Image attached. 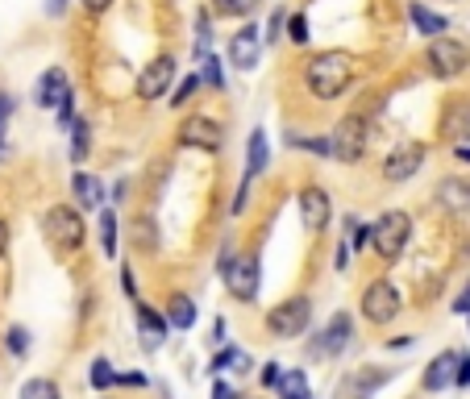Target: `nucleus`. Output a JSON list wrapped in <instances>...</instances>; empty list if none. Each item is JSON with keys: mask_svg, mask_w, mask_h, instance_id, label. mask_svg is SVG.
<instances>
[{"mask_svg": "<svg viewBox=\"0 0 470 399\" xmlns=\"http://www.w3.org/2000/svg\"><path fill=\"white\" fill-rule=\"evenodd\" d=\"M46 12L50 17H63V12H67V0H46Z\"/></svg>", "mask_w": 470, "mask_h": 399, "instance_id": "obj_48", "label": "nucleus"}, {"mask_svg": "<svg viewBox=\"0 0 470 399\" xmlns=\"http://www.w3.org/2000/svg\"><path fill=\"white\" fill-rule=\"evenodd\" d=\"M346 229H354V250H366V245H374V225H358V220H346Z\"/></svg>", "mask_w": 470, "mask_h": 399, "instance_id": "obj_37", "label": "nucleus"}, {"mask_svg": "<svg viewBox=\"0 0 470 399\" xmlns=\"http://www.w3.org/2000/svg\"><path fill=\"white\" fill-rule=\"evenodd\" d=\"M221 278L238 303H254L258 300V254H225L221 258Z\"/></svg>", "mask_w": 470, "mask_h": 399, "instance_id": "obj_5", "label": "nucleus"}, {"mask_svg": "<svg viewBox=\"0 0 470 399\" xmlns=\"http://www.w3.org/2000/svg\"><path fill=\"white\" fill-rule=\"evenodd\" d=\"M71 195L80 208H100L105 204V183L100 175H88V170H75L71 175Z\"/></svg>", "mask_w": 470, "mask_h": 399, "instance_id": "obj_19", "label": "nucleus"}, {"mask_svg": "<svg viewBox=\"0 0 470 399\" xmlns=\"http://www.w3.org/2000/svg\"><path fill=\"white\" fill-rule=\"evenodd\" d=\"M21 399H59V387L50 378H29L21 387Z\"/></svg>", "mask_w": 470, "mask_h": 399, "instance_id": "obj_31", "label": "nucleus"}, {"mask_svg": "<svg viewBox=\"0 0 470 399\" xmlns=\"http://www.w3.org/2000/svg\"><path fill=\"white\" fill-rule=\"evenodd\" d=\"M192 54H196V62L213 54V29H208V12H200V17H196V46H192Z\"/></svg>", "mask_w": 470, "mask_h": 399, "instance_id": "obj_29", "label": "nucleus"}, {"mask_svg": "<svg viewBox=\"0 0 470 399\" xmlns=\"http://www.w3.org/2000/svg\"><path fill=\"white\" fill-rule=\"evenodd\" d=\"M408 345H412V337H391L387 341V350H408Z\"/></svg>", "mask_w": 470, "mask_h": 399, "instance_id": "obj_50", "label": "nucleus"}, {"mask_svg": "<svg viewBox=\"0 0 470 399\" xmlns=\"http://www.w3.org/2000/svg\"><path fill=\"white\" fill-rule=\"evenodd\" d=\"M366 142H371V125L362 121L358 112L341 117V121L333 125V133H329V150H333L338 162H358V158L366 154Z\"/></svg>", "mask_w": 470, "mask_h": 399, "instance_id": "obj_6", "label": "nucleus"}, {"mask_svg": "<svg viewBox=\"0 0 470 399\" xmlns=\"http://www.w3.org/2000/svg\"><path fill=\"white\" fill-rule=\"evenodd\" d=\"M13 117V96L9 92H0V133H4V121Z\"/></svg>", "mask_w": 470, "mask_h": 399, "instance_id": "obj_42", "label": "nucleus"}, {"mask_svg": "<svg viewBox=\"0 0 470 399\" xmlns=\"http://www.w3.org/2000/svg\"><path fill=\"white\" fill-rule=\"evenodd\" d=\"M171 84H175V59H171V54H163V59H150L142 67V75H138L133 92H138V100H158V96H167Z\"/></svg>", "mask_w": 470, "mask_h": 399, "instance_id": "obj_11", "label": "nucleus"}, {"mask_svg": "<svg viewBox=\"0 0 470 399\" xmlns=\"http://www.w3.org/2000/svg\"><path fill=\"white\" fill-rule=\"evenodd\" d=\"M100 250L105 254H117V212L113 208H100Z\"/></svg>", "mask_w": 470, "mask_h": 399, "instance_id": "obj_26", "label": "nucleus"}, {"mask_svg": "<svg viewBox=\"0 0 470 399\" xmlns=\"http://www.w3.org/2000/svg\"><path fill=\"white\" fill-rule=\"evenodd\" d=\"M458 358H462V353H454V350L437 353L433 362H429V370H424V387H429V391L454 387V378H458Z\"/></svg>", "mask_w": 470, "mask_h": 399, "instance_id": "obj_15", "label": "nucleus"}, {"mask_svg": "<svg viewBox=\"0 0 470 399\" xmlns=\"http://www.w3.org/2000/svg\"><path fill=\"white\" fill-rule=\"evenodd\" d=\"M0 158H4V137H0Z\"/></svg>", "mask_w": 470, "mask_h": 399, "instance_id": "obj_52", "label": "nucleus"}, {"mask_svg": "<svg viewBox=\"0 0 470 399\" xmlns=\"http://www.w3.org/2000/svg\"><path fill=\"white\" fill-rule=\"evenodd\" d=\"M88 378H92V387L97 391H109V387H117V370H113V362L109 358H97V362H92V370H88Z\"/></svg>", "mask_w": 470, "mask_h": 399, "instance_id": "obj_27", "label": "nucleus"}, {"mask_svg": "<svg viewBox=\"0 0 470 399\" xmlns=\"http://www.w3.org/2000/svg\"><path fill=\"white\" fill-rule=\"evenodd\" d=\"M167 320H171V328H192V325H196V303H192V295L175 291V295L167 300Z\"/></svg>", "mask_w": 470, "mask_h": 399, "instance_id": "obj_23", "label": "nucleus"}, {"mask_svg": "<svg viewBox=\"0 0 470 399\" xmlns=\"http://www.w3.org/2000/svg\"><path fill=\"white\" fill-rule=\"evenodd\" d=\"M88 142H92V137H88V121L75 117V125H71V158L75 162H84L88 158Z\"/></svg>", "mask_w": 470, "mask_h": 399, "instance_id": "obj_32", "label": "nucleus"}, {"mask_svg": "<svg viewBox=\"0 0 470 399\" xmlns=\"http://www.w3.org/2000/svg\"><path fill=\"white\" fill-rule=\"evenodd\" d=\"M4 245H9V225L0 220V254H4Z\"/></svg>", "mask_w": 470, "mask_h": 399, "instance_id": "obj_51", "label": "nucleus"}, {"mask_svg": "<svg viewBox=\"0 0 470 399\" xmlns=\"http://www.w3.org/2000/svg\"><path fill=\"white\" fill-rule=\"evenodd\" d=\"M200 79H205L208 87H225V75H221V59H217V54L200 59Z\"/></svg>", "mask_w": 470, "mask_h": 399, "instance_id": "obj_34", "label": "nucleus"}, {"mask_svg": "<svg viewBox=\"0 0 470 399\" xmlns=\"http://www.w3.org/2000/svg\"><path fill=\"white\" fill-rule=\"evenodd\" d=\"M441 137H446V142H462V137H470V104H466V96H454L446 104Z\"/></svg>", "mask_w": 470, "mask_h": 399, "instance_id": "obj_16", "label": "nucleus"}, {"mask_svg": "<svg viewBox=\"0 0 470 399\" xmlns=\"http://www.w3.org/2000/svg\"><path fill=\"white\" fill-rule=\"evenodd\" d=\"M117 383H121V387H146V375H142V370H130V375H121Z\"/></svg>", "mask_w": 470, "mask_h": 399, "instance_id": "obj_43", "label": "nucleus"}, {"mask_svg": "<svg viewBox=\"0 0 470 399\" xmlns=\"http://www.w3.org/2000/svg\"><path fill=\"white\" fill-rule=\"evenodd\" d=\"M283 25H288V12H283V9H275V12H271V21H266V42H275Z\"/></svg>", "mask_w": 470, "mask_h": 399, "instance_id": "obj_39", "label": "nucleus"}, {"mask_svg": "<svg viewBox=\"0 0 470 399\" xmlns=\"http://www.w3.org/2000/svg\"><path fill=\"white\" fill-rule=\"evenodd\" d=\"M437 204L446 208V212H470V183L458 179V175L441 179L437 183Z\"/></svg>", "mask_w": 470, "mask_h": 399, "instance_id": "obj_18", "label": "nucleus"}, {"mask_svg": "<svg viewBox=\"0 0 470 399\" xmlns=\"http://www.w3.org/2000/svg\"><path fill=\"white\" fill-rule=\"evenodd\" d=\"M279 378H283V370H279V362H266L263 370H258V383H263V387H279Z\"/></svg>", "mask_w": 470, "mask_h": 399, "instance_id": "obj_38", "label": "nucleus"}, {"mask_svg": "<svg viewBox=\"0 0 470 399\" xmlns=\"http://www.w3.org/2000/svg\"><path fill=\"white\" fill-rule=\"evenodd\" d=\"M408 237H412V217L399 212V208H391V212H383L374 220V254L383 262H396L408 250Z\"/></svg>", "mask_w": 470, "mask_h": 399, "instance_id": "obj_4", "label": "nucleus"}, {"mask_svg": "<svg viewBox=\"0 0 470 399\" xmlns=\"http://www.w3.org/2000/svg\"><path fill=\"white\" fill-rule=\"evenodd\" d=\"M424 62H429L433 79H454V75H462L470 67V46L466 42H458V37H449V34L429 37Z\"/></svg>", "mask_w": 470, "mask_h": 399, "instance_id": "obj_3", "label": "nucleus"}, {"mask_svg": "<svg viewBox=\"0 0 470 399\" xmlns=\"http://www.w3.org/2000/svg\"><path fill=\"white\" fill-rule=\"evenodd\" d=\"M213 370H233V375H246V370H250V358H246V350H221L217 362H213Z\"/></svg>", "mask_w": 470, "mask_h": 399, "instance_id": "obj_28", "label": "nucleus"}, {"mask_svg": "<svg viewBox=\"0 0 470 399\" xmlns=\"http://www.w3.org/2000/svg\"><path fill=\"white\" fill-rule=\"evenodd\" d=\"M346 262H350V242L338 245V270H346Z\"/></svg>", "mask_w": 470, "mask_h": 399, "instance_id": "obj_49", "label": "nucleus"}, {"mask_svg": "<svg viewBox=\"0 0 470 399\" xmlns=\"http://www.w3.org/2000/svg\"><path fill=\"white\" fill-rule=\"evenodd\" d=\"M133 312H138V328H142V345L146 350H155L158 341L171 333V320L167 316H158L155 308H146L142 300H133Z\"/></svg>", "mask_w": 470, "mask_h": 399, "instance_id": "obj_17", "label": "nucleus"}, {"mask_svg": "<svg viewBox=\"0 0 470 399\" xmlns=\"http://www.w3.org/2000/svg\"><path fill=\"white\" fill-rule=\"evenodd\" d=\"M155 220H142V250H155Z\"/></svg>", "mask_w": 470, "mask_h": 399, "instance_id": "obj_44", "label": "nucleus"}, {"mask_svg": "<svg viewBox=\"0 0 470 399\" xmlns=\"http://www.w3.org/2000/svg\"><path fill=\"white\" fill-rule=\"evenodd\" d=\"M180 145L188 150H205V154H217L221 145H225V129H221L213 117H188L180 125Z\"/></svg>", "mask_w": 470, "mask_h": 399, "instance_id": "obj_10", "label": "nucleus"}, {"mask_svg": "<svg viewBox=\"0 0 470 399\" xmlns=\"http://www.w3.org/2000/svg\"><path fill=\"white\" fill-rule=\"evenodd\" d=\"M288 37L291 42H296V46H308V17H304V12H291L288 17Z\"/></svg>", "mask_w": 470, "mask_h": 399, "instance_id": "obj_35", "label": "nucleus"}, {"mask_svg": "<svg viewBox=\"0 0 470 399\" xmlns=\"http://www.w3.org/2000/svg\"><path fill=\"white\" fill-rule=\"evenodd\" d=\"M350 337H354V320L346 312H333V320L325 325V337H321V350L338 358V353H346Z\"/></svg>", "mask_w": 470, "mask_h": 399, "instance_id": "obj_20", "label": "nucleus"}, {"mask_svg": "<svg viewBox=\"0 0 470 399\" xmlns=\"http://www.w3.org/2000/svg\"><path fill=\"white\" fill-rule=\"evenodd\" d=\"M408 21L416 25V34H424V37H441L449 29L446 17H441V12H429L421 0H412V4H408Z\"/></svg>", "mask_w": 470, "mask_h": 399, "instance_id": "obj_21", "label": "nucleus"}, {"mask_svg": "<svg viewBox=\"0 0 470 399\" xmlns=\"http://www.w3.org/2000/svg\"><path fill=\"white\" fill-rule=\"evenodd\" d=\"M288 145H291V150H313V154L333 158V150H329V137H300V133H288Z\"/></svg>", "mask_w": 470, "mask_h": 399, "instance_id": "obj_30", "label": "nucleus"}, {"mask_svg": "<svg viewBox=\"0 0 470 399\" xmlns=\"http://www.w3.org/2000/svg\"><path fill=\"white\" fill-rule=\"evenodd\" d=\"M4 345H9V353H17V358H25V350H29V333H25L21 325H13L9 333H4Z\"/></svg>", "mask_w": 470, "mask_h": 399, "instance_id": "obj_36", "label": "nucleus"}, {"mask_svg": "<svg viewBox=\"0 0 470 399\" xmlns=\"http://www.w3.org/2000/svg\"><path fill=\"white\" fill-rule=\"evenodd\" d=\"M454 312H470V283H466V291H462L458 300H454Z\"/></svg>", "mask_w": 470, "mask_h": 399, "instance_id": "obj_47", "label": "nucleus"}, {"mask_svg": "<svg viewBox=\"0 0 470 399\" xmlns=\"http://www.w3.org/2000/svg\"><path fill=\"white\" fill-rule=\"evenodd\" d=\"M88 12H105V9H113V0H80Z\"/></svg>", "mask_w": 470, "mask_h": 399, "instance_id": "obj_46", "label": "nucleus"}, {"mask_svg": "<svg viewBox=\"0 0 470 399\" xmlns=\"http://www.w3.org/2000/svg\"><path fill=\"white\" fill-rule=\"evenodd\" d=\"M304 84L316 100H338L354 84V54L346 50H321L304 67Z\"/></svg>", "mask_w": 470, "mask_h": 399, "instance_id": "obj_1", "label": "nucleus"}, {"mask_svg": "<svg viewBox=\"0 0 470 399\" xmlns=\"http://www.w3.org/2000/svg\"><path fill=\"white\" fill-rule=\"evenodd\" d=\"M308 325H313V300H308V295H291V300L275 303V308L266 312V333L279 341L304 337Z\"/></svg>", "mask_w": 470, "mask_h": 399, "instance_id": "obj_2", "label": "nucleus"}, {"mask_svg": "<svg viewBox=\"0 0 470 399\" xmlns=\"http://www.w3.org/2000/svg\"><path fill=\"white\" fill-rule=\"evenodd\" d=\"M71 96V84H67V71L63 67H46L34 84V104L38 109H59L63 100Z\"/></svg>", "mask_w": 470, "mask_h": 399, "instance_id": "obj_13", "label": "nucleus"}, {"mask_svg": "<svg viewBox=\"0 0 470 399\" xmlns=\"http://www.w3.org/2000/svg\"><path fill=\"white\" fill-rule=\"evenodd\" d=\"M258 54H263V29H258V25H241L238 34L230 37V67L254 71V67H258Z\"/></svg>", "mask_w": 470, "mask_h": 399, "instance_id": "obj_12", "label": "nucleus"}, {"mask_svg": "<svg viewBox=\"0 0 470 399\" xmlns=\"http://www.w3.org/2000/svg\"><path fill=\"white\" fill-rule=\"evenodd\" d=\"M258 4H263V0H213V12H217V17H230V21H246Z\"/></svg>", "mask_w": 470, "mask_h": 399, "instance_id": "obj_25", "label": "nucleus"}, {"mask_svg": "<svg viewBox=\"0 0 470 399\" xmlns=\"http://www.w3.org/2000/svg\"><path fill=\"white\" fill-rule=\"evenodd\" d=\"M213 399H241V395L230 387V383H217V387H213Z\"/></svg>", "mask_w": 470, "mask_h": 399, "instance_id": "obj_45", "label": "nucleus"}, {"mask_svg": "<svg viewBox=\"0 0 470 399\" xmlns=\"http://www.w3.org/2000/svg\"><path fill=\"white\" fill-rule=\"evenodd\" d=\"M275 391H279V399H313L308 395V375H304V370H283Z\"/></svg>", "mask_w": 470, "mask_h": 399, "instance_id": "obj_24", "label": "nucleus"}, {"mask_svg": "<svg viewBox=\"0 0 470 399\" xmlns=\"http://www.w3.org/2000/svg\"><path fill=\"white\" fill-rule=\"evenodd\" d=\"M200 84H205L200 75H188V79H183V84L175 87V96H171V109H183V104H188V100H192L196 92H200Z\"/></svg>", "mask_w": 470, "mask_h": 399, "instance_id": "obj_33", "label": "nucleus"}, {"mask_svg": "<svg viewBox=\"0 0 470 399\" xmlns=\"http://www.w3.org/2000/svg\"><path fill=\"white\" fill-rule=\"evenodd\" d=\"M424 142H399L391 154H387V162H383V179L387 183H408L416 170L424 167Z\"/></svg>", "mask_w": 470, "mask_h": 399, "instance_id": "obj_9", "label": "nucleus"}, {"mask_svg": "<svg viewBox=\"0 0 470 399\" xmlns=\"http://www.w3.org/2000/svg\"><path fill=\"white\" fill-rule=\"evenodd\" d=\"M300 220H304V229L308 233H325L329 217H333V204H329V195L321 192V187H304L300 195Z\"/></svg>", "mask_w": 470, "mask_h": 399, "instance_id": "obj_14", "label": "nucleus"}, {"mask_svg": "<svg viewBox=\"0 0 470 399\" xmlns=\"http://www.w3.org/2000/svg\"><path fill=\"white\" fill-rule=\"evenodd\" d=\"M121 287H125V295H130V300H138V283H133V270H130V266L121 270Z\"/></svg>", "mask_w": 470, "mask_h": 399, "instance_id": "obj_41", "label": "nucleus"}, {"mask_svg": "<svg viewBox=\"0 0 470 399\" xmlns=\"http://www.w3.org/2000/svg\"><path fill=\"white\" fill-rule=\"evenodd\" d=\"M358 303H362V316H366L371 325H391V320L399 316V308H404L396 283H387V278H374V283H366Z\"/></svg>", "mask_w": 470, "mask_h": 399, "instance_id": "obj_7", "label": "nucleus"}, {"mask_svg": "<svg viewBox=\"0 0 470 399\" xmlns=\"http://www.w3.org/2000/svg\"><path fill=\"white\" fill-rule=\"evenodd\" d=\"M42 229H46V237L59 245V250H80V245H84V237H88L80 208H67V204L50 208L46 220H42Z\"/></svg>", "mask_w": 470, "mask_h": 399, "instance_id": "obj_8", "label": "nucleus"}, {"mask_svg": "<svg viewBox=\"0 0 470 399\" xmlns=\"http://www.w3.org/2000/svg\"><path fill=\"white\" fill-rule=\"evenodd\" d=\"M454 387H470V353L458 358V378H454Z\"/></svg>", "mask_w": 470, "mask_h": 399, "instance_id": "obj_40", "label": "nucleus"}, {"mask_svg": "<svg viewBox=\"0 0 470 399\" xmlns=\"http://www.w3.org/2000/svg\"><path fill=\"white\" fill-rule=\"evenodd\" d=\"M266 162H271L266 129H254V133H250V150H246V175H241V179H254V175H263Z\"/></svg>", "mask_w": 470, "mask_h": 399, "instance_id": "obj_22", "label": "nucleus"}]
</instances>
